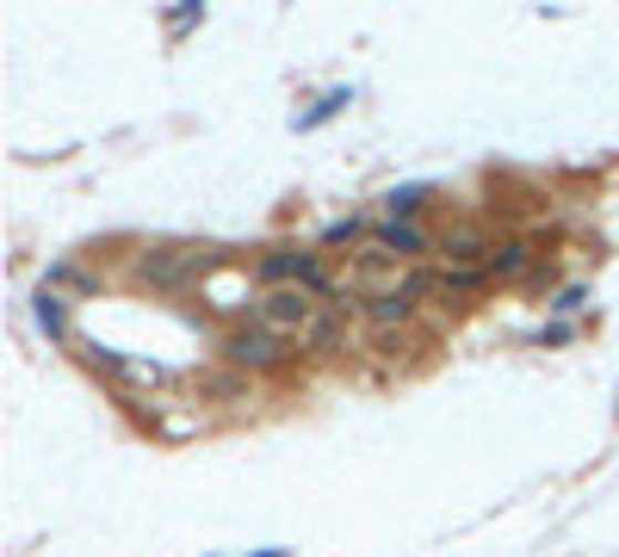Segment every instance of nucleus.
I'll use <instances>...</instances> for the list:
<instances>
[{
	"mask_svg": "<svg viewBox=\"0 0 619 557\" xmlns=\"http://www.w3.org/2000/svg\"><path fill=\"white\" fill-rule=\"evenodd\" d=\"M38 328H44V335H62V328H69V309H62V297L50 292H38Z\"/></svg>",
	"mask_w": 619,
	"mask_h": 557,
	"instance_id": "obj_9",
	"label": "nucleus"
},
{
	"mask_svg": "<svg viewBox=\"0 0 619 557\" xmlns=\"http://www.w3.org/2000/svg\"><path fill=\"white\" fill-rule=\"evenodd\" d=\"M421 199H428V186H402V192H390V199H385V211H390V217H402V223H409V217L421 211Z\"/></svg>",
	"mask_w": 619,
	"mask_h": 557,
	"instance_id": "obj_10",
	"label": "nucleus"
},
{
	"mask_svg": "<svg viewBox=\"0 0 619 557\" xmlns=\"http://www.w3.org/2000/svg\"><path fill=\"white\" fill-rule=\"evenodd\" d=\"M526 261H533V248H526V242H502V248H490V273H495V278L526 273Z\"/></svg>",
	"mask_w": 619,
	"mask_h": 557,
	"instance_id": "obj_8",
	"label": "nucleus"
},
{
	"mask_svg": "<svg viewBox=\"0 0 619 557\" xmlns=\"http://www.w3.org/2000/svg\"><path fill=\"white\" fill-rule=\"evenodd\" d=\"M323 304L328 297L304 292V285H273V292H261V304H254V328H273V335H285L297 347V335L323 316Z\"/></svg>",
	"mask_w": 619,
	"mask_h": 557,
	"instance_id": "obj_1",
	"label": "nucleus"
},
{
	"mask_svg": "<svg viewBox=\"0 0 619 557\" xmlns=\"http://www.w3.org/2000/svg\"><path fill=\"white\" fill-rule=\"evenodd\" d=\"M93 366H106L112 378H124V385H161V371H155V366H137V359H118V354H106V347L93 354Z\"/></svg>",
	"mask_w": 619,
	"mask_h": 557,
	"instance_id": "obj_7",
	"label": "nucleus"
},
{
	"mask_svg": "<svg viewBox=\"0 0 619 557\" xmlns=\"http://www.w3.org/2000/svg\"><path fill=\"white\" fill-rule=\"evenodd\" d=\"M409 316H416V304H409V297H402V292L366 297V323H371V328H402V323H409Z\"/></svg>",
	"mask_w": 619,
	"mask_h": 557,
	"instance_id": "obj_6",
	"label": "nucleus"
},
{
	"mask_svg": "<svg viewBox=\"0 0 619 557\" xmlns=\"http://www.w3.org/2000/svg\"><path fill=\"white\" fill-rule=\"evenodd\" d=\"M50 285H69V292H93V278L75 273V266H56V273H50Z\"/></svg>",
	"mask_w": 619,
	"mask_h": 557,
	"instance_id": "obj_12",
	"label": "nucleus"
},
{
	"mask_svg": "<svg viewBox=\"0 0 619 557\" xmlns=\"http://www.w3.org/2000/svg\"><path fill=\"white\" fill-rule=\"evenodd\" d=\"M261 278H266V292L273 285H304V292L316 297H335L340 285L316 266V254H304V248H273V254H261Z\"/></svg>",
	"mask_w": 619,
	"mask_h": 557,
	"instance_id": "obj_2",
	"label": "nucleus"
},
{
	"mask_svg": "<svg viewBox=\"0 0 619 557\" xmlns=\"http://www.w3.org/2000/svg\"><path fill=\"white\" fill-rule=\"evenodd\" d=\"M340 328H347V304H323V316L297 335V347H304V354H328L340 340Z\"/></svg>",
	"mask_w": 619,
	"mask_h": 557,
	"instance_id": "obj_5",
	"label": "nucleus"
},
{
	"mask_svg": "<svg viewBox=\"0 0 619 557\" xmlns=\"http://www.w3.org/2000/svg\"><path fill=\"white\" fill-rule=\"evenodd\" d=\"M328 248H347V242H366V235H359V223L354 217H347V223H328V235H323Z\"/></svg>",
	"mask_w": 619,
	"mask_h": 557,
	"instance_id": "obj_11",
	"label": "nucleus"
},
{
	"mask_svg": "<svg viewBox=\"0 0 619 557\" xmlns=\"http://www.w3.org/2000/svg\"><path fill=\"white\" fill-rule=\"evenodd\" d=\"M223 354H230V366H242V371H273L279 359L292 354V340L273 335V328H235V335L223 340Z\"/></svg>",
	"mask_w": 619,
	"mask_h": 557,
	"instance_id": "obj_4",
	"label": "nucleus"
},
{
	"mask_svg": "<svg viewBox=\"0 0 619 557\" xmlns=\"http://www.w3.org/2000/svg\"><path fill=\"white\" fill-rule=\"evenodd\" d=\"M211 266H217V254H204V248H149L137 261V278L174 292V285H186L192 273H211Z\"/></svg>",
	"mask_w": 619,
	"mask_h": 557,
	"instance_id": "obj_3",
	"label": "nucleus"
}]
</instances>
